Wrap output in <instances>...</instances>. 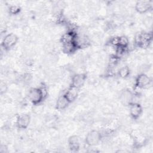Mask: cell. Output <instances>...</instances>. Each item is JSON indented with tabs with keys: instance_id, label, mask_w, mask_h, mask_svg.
Here are the masks:
<instances>
[{
	"instance_id": "1",
	"label": "cell",
	"mask_w": 153,
	"mask_h": 153,
	"mask_svg": "<svg viewBox=\"0 0 153 153\" xmlns=\"http://www.w3.org/2000/svg\"><path fill=\"white\" fill-rule=\"evenodd\" d=\"M28 97L30 101L35 105L40 104L45 99L39 87L32 88L29 91Z\"/></svg>"
},
{
	"instance_id": "2",
	"label": "cell",
	"mask_w": 153,
	"mask_h": 153,
	"mask_svg": "<svg viewBox=\"0 0 153 153\" xmlns=\"http://www.w3.org/2000/svg\"><path fill=\"white\" fill-rule=\"evenodd\" d=\"M102 139V134L100 131L93 130L90 131L85 137V143L90 146H93L97 145Z\"/></svg>"
},
{
	"instance_id": "3",
	"label": "cell",
	"mask_w": 153,
	"mask_h": 153,
	"mask_svg": "<svg viewBox=\"0 0 153 153\" xmlns=\"http://www.w3.org/2000/svg\"><path fill=\"white\" fill-rule=\"evenodd\" d=\"M18 40L19 38L16 34L13 33H8L2 40L1 47L5 50H9L17 44Z\"/></svg>"
},
{
	"instance_id": "4",
	"label": "cell",
	"mask_w": 153,
	"mask_h": 153,
	"mask_svg": "<svg viewBox=\"0 0 153 153\" xmlns=\"http://www.w3.org/2000/svg\"><path fill=\"white\" fill-rule=\"evenodd\" d=\"M152 39V35L148 32L139 33L135 38V42L138 47L145 48L148 46Z\"/></svg>"
},
{
	"instance_id": "5",
	"label": "cell",
	"mask_w": 153,
	"mask_h": 153,
	"mask_svg": "<svg viewBox=\"0 0 153 153\" xmlns=\"http://www.w3.org/2000/svg\"><path fill=\"white\" fill-rule=\"evenodd\" d=\"M152 1L141 0L138 1L136 2L134 8L137 13L140 14H143L149 11L152 8Z\"/></svg>"
},
{
	"instance_id": "6",
	"label": "cell",
	"mask_w": 153,
	"mask_h": 153,
	"mask_svg": "<svg viewBox=\"0 0 153 153\" xmlns=\"http://www.w3.org/2000/svg\"><path fill=\"white\" fill-rule=\"evenodd\" d=\"M151 82V78L144 73L140 74L136 78L135 85L137 88H143L148 86Z\"/></svg>"
},
{
	"instance_id": "7",
	"label": "cell",
	"mask_w": 153,
	"mask_h": 153,
	"mask_svg": "<svg viewBox=\"0 0 153 153\" xmlns=\"http://www.w3.org/2000/svg\"><path fill=\"white\" fill-rule=\"evenodd\" d=\"M134 94L130 90L126 89L122 91L120 94V100L124 105H130L134 102Z\"/></svg>"
},
{
	"instance_id": "8",
	"label": "cell",
	"mask_w": 153,
	"mask_h": 153,
	"mask_svg": "<svg viewBox=\"0 0 153 153\" xmlns=\"http://www.w3.org/2000/svg\"><path fill=\"white\" fill-rule=\"evenodd\" d=\"M86 80V75L84 74H75L71 81V86L74 87L77 89H79L83 86Z\"/></svg>"
},
{
	"instance_id": "9",
	"label": "cell",
	"mask_w": 153,
	"mask_h": 153,
	"mask_svg": "<svg viewBox=\"0 0 153 153\" xmlns=\"http://www.w3.org/2000/svg\"><path fill=\"white\" fill-rule=\"evenodd\" d=\"M30 122V117L29 114H24L20 115L17 117L16 120V126L19 128L25 129L26 128Z\"/></svg>"
},
{
	"instance_id": "10",
	"label": "cell",
	"mask_w": 153,
	"mask_h": 153,
	"mask_svg": "<svg viewBox=\"0 0 153 153\" xmlns=\"http://www.w3.org/2000/svg\"><path fill=\"white\" fill-rule=\"evenodd\" d=\"M129 107V112L130 116L133 119L138 118L143 112L142 106L137 102H133L131 103Z\"/></svg>"
},
{
	"instance_id": "11",
	"label": "cell",
	"mask_w": 153,
	"mask_h": 153,
	"mask_svg": "<svg viewBox=\"0 0 153 153\" xmlns=\"http://www.w3.org/2000/svg\"><path fill=\"white\" fill-rule=\"evenodd\" d=\"M68 143L69 148L72 151H78L80 148V140L79 137L76 135L70 136L68 139Z\"/></svg>"
},
{
	"instance_id": "12",
	"label": "cell",
	"mask_w": 153,
	"mask_h": 153,
	"mask_svg": "<svg viewBox=\"0 0 153 153\" xmlns=\"http://www.w3.org/2000/svg\"><path fill=\"white\" fill-rule=\"evenodd\" d=\"M63 94L67 100L69 102V103H71L76 99L78 94V89L70 86V87L65 91Z\"/></svg>"
},
{
	"instance_id": "13",
	"label": "cell",
	"mask_w": 153,
	"mask_h": 153,
	"mask_svg": "<svg viewBox=\"0 0 153 153\" xmlns=\"http://www.w3.org/2000/svg\"><path fill=\"white\" fill-rule=\"evenodd\" d=\"M70 104L64 94L60 96L56 102V108L58 110H63Z\"/></svg>"
},
{
	"instance_id": "14",
	"label": "cell",
	"mask_w": 153,
	"mask_h": 153,
	"mask_svg": "<svg viewBox=\"0 0 153 153\" xmlns=\"http://www.w3.org/2000/svg\"><path fill=\"white\" fill-rule=\"evenodd\" d=\"M130 69L127 66L121 67L118 72L119 76L121 78H126L128 77V75H130Z\"/></svg>"
},
{
	"instance_id": "15",
	"label": "cell",
	"mask_w": 153,
	"mask_h": 153,
	"mask_svg": "<svg viewBox=\"0 0 153 153\" xmlns=\"http://www.w3.org/2000/svg\"><path fill=\"white\" fill-rule=\"evenodd\" d=\"M20 11V8L19 6L16 5H11L9 7V13L11 14H17Z\"/></svg>"
},
{
	"instance_id": "16",
	"label": "cell",
	"mask_w": 153,
	"mask_h": 153,
	"mask_svg": "<svg viewBox=\"0 0 153 153\" xmlns=\"http://www.w3.org/2000/svg\"><path fill=\"white\" fill-rule=\"evenodd\" d=\"M7 90V86L5 83H1V87H0V90H1V94H2L3 93H5Z\"/></svg>"
}]
</instances>
